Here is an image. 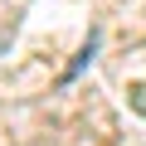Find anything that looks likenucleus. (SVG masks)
<instances>
[{"mask_svg":"<svg viewBox=\"0 0 146 146\" xmlns=\"http://www.w3.org/2000/svg\"><path fill=\"white\" fill-rule=\"evenodd\" d=\"M93 54H98V34H88V44H83V54H78V58H73V68L63 73V83H73V78H78V73H83V68L93 63Z\"/></svg>","mask_w":146,"mask_h":146,"instance_id":"nucleus-1","label":"nucleus"}]
</instances>
